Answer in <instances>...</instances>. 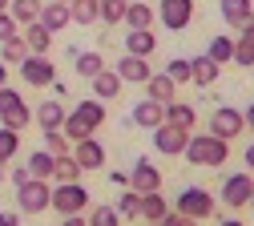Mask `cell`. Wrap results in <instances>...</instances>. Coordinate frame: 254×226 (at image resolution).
Returning a JSON list of instances; mask_svg holds the SVG:
<instances>
[{
  "label": "cell",
  "instance_id": "obj_22",
  "mask_svg": "<svg viewBox=\"0 0 254 226\" xmlns=\"http://www.w3.org/2000/svg\"><path fill=\"white\" fill-rule=\"evenodd\" d=\"M133 121H137L141 129H157V125L166 121V105H157V101H149V97H145V101L133 105Z\"/></svg>",
  "mask_w": 254,
  "mask_h": 226
},
{
  "label": "cell",
  "instance_id": "obj_20",
  "mask_svg": "<svg viewBox=\"0 0 254 226\" xmlns=\"http://www.w3.org/2000/svg\"><path fill=\"white\" fill-rule=\"evenodd\" d=\"M20 41L28 45V53H49V49H53V32H49L41 20H33V24L20 28Z\"/></svg>",
  "mask_w": 254,
  "mask_h": 226
},
{
  "label": "cell",
  "instance_id": "obj_1",
  "mask_svg": "<svg viewBox=\"0 0 254 226\" xmlns=\"http://www.w3.org/2000/svg\"><path fill=\"white\" fill-rule=\"evenodd\" d=\"M182 157L190 161V166H206V170H218L230 161V142H222L214 134H190Z\"/></svg>",
  "mask_w": 254,
  "mask_h": 226
},
{
  "label": "cell",
  "instance_id": "obj_50",
  "mask_svg": "<svg viewBox=\"0 0 254 226\" xmlns=\"http://www.w3.org/2000/svg\"><path fill=\"white\" fill-rule=\"evenodd\" d=\"M4 85H8V65L0 61V89H4Z\"/></svg>",
  "mask_w": 254,
  "mask_h": 226
},
{
  "label": "cell",
  "instance_id": "obj_30",
  "mask_svg": "<svg viewBox=\"0 0 254 226\" xmlns=\"http://www.w3.org/2000/svg\"><path fill=\"white\" fill-rule=\"evenodd\" d=\"M33 117H37V125L49 134V129H61V121H65V105H61V101H41V109H37Z\"/></svg>",
  "mask_w": 254,
  "mask_h": 226
},
{
  "label": "cell",
  "instance_id": "obj_40",
  "mask_svg": "<svg viewBox=\"0 0 254 226\" xmlns=\"http://www.w3.org/2000/svg\"><path fill=\"white\" fill-rule=\"evenodd\" d=\"M166 77H170L174 85H190V57H174V61L166 65Z\"/></svg>",
  "mask_w": 254,
  "mask_h": 226
},
{
  "label": "cell",
  "instance_id": "obj_55",
  "mask_svg": "<svg viewBox=\"0 0 254 226\" xmlns=\"http://www.w3.org/2000/svg\"><path fill=\"white\" fill-rule=\"evenodd\" d=\"M0 182H4V166H0Z\"/></svg>",
  "mask_w": 254,
  "mask_h": 226
},
{
  "label": "cell",
  "instance_id": "obj_3",
  "mask_svg": "<svg viewBox=\"0 0 254 226\" xmlns=\"http://www.w3.org/2000/svg\"><path fill=\"white\" fill-rule=\"evenodd\" d=\"M89 206V190L81 182H57L53 186V198H49V210H57L61 218L65 214H81Z\"/></svg>",
  "mask_w": 254,
  "mask_h": 226
},
{
  "label": "cell",
  "instance_id": "obj_16",
  "mask_svg": "<svg viewBox=\"0 0 254 226\" xmlns=\"http://www.w3.org/2000/svg\"><path fill=\"white\" fill-rule=\"evenodd\" d=\"M238 69H250L254 65V20H246L238 28V41H234V57H230Z\"/></svg>",
  "mask_w": 254,
  "mask_h": 226
},
{
  "label": "cell",
  "instance_id": "obj_11",
  "mask_svg": "<svg viewBox=\"0 0 254 226\" xmlns=\"http://www.w3.org/2000/svg\"><path fill=\"white\" fill-rule=\"evenodd\" d=\"M153 134V150L157 153H166V157H182V150H186V142H190V134L186 129H174V125H157V129H149Z\"/></svg>",
  "mask_w": 254,
  "mask_h": 226
},
{
  "label": "cell",
  "instance_id": "obj_24",
  "mask_svg": "<svg viewBox=\"0 0 254 226\" xmlns=\"http://www.w3.org/2000/svg\"><path fill=\"white\" fill-rule=\"evenodd\" d=\"M166 214H170V202L162 198V190L141 194V218H137V222H162Z\"/></svg>",
  "mask_w": 254,
  "mask_h": 226
},
{
  "label": "cell",
  "instance_id": "obj_36",
  "mask_svg": "<svg viewBox=\"0 0 254 226\" xmlns=\"http://www.w3.org/2000/svg\"><path fill=\"white\" fill-rule=\"evenodd\" d=\"M85 226H121V218H117L113 206H93L85 214Z\"/></svg>",
  "mask_w": 254,
  "mask_h": 226
},
{
  "label": "cell",
  "instance_id": "obj_52",
  "mask_svg": "<svg viewBox=\"0 0 254 226\" xmlns=\"http://www.w3.org/2000/svg\"><path fill=\"white\" fill-rule=\"evenodd\" d=\"M0 12H8V0H0Z\"/></svg>",
  "mask_w": 254,
  "mask_h": 226
},
{
  "label": "cell",
  "instance_id": "obj_51",
  "mask_svg": "<svg viewBox=\"0 0 254 226\" xmlns=\"http://www.w3.org/2000/svg\"><path fill=\"white\" fill-rule=\"evenodd\" d=\"M222 226H242V222H238V218H226V222H222Z\"/></svg>",
  "mask_w": 254,
  "mask_h": 226
},
{
  "label": "cell",
  "instance_id": "obj_26",
  "mask_svg": "<svg viewBox=\"0 0 254 226\" xmlns=\"http://www.w3.org/2000/svg\"><path fill=\"white\" fill-rule=\"evenodd\" d=\"M69 16H73V24H97L101 20V0H73L69 4Z\"/></svg>",
  "mask_w": 254,
  "mask_h": 226
},
{
  "label": "cell",
  "instance_id": "obj_56",
  "mask_svg": "<svg viewBox=\"0 0 254 226\" xmlns=\"http://www.w3.org/2000/svg\"><path fill=\"white\" fill-rule=\"evenodd\" d=\"M145 226H162V222H145Z\"/></svg>",
  "mask_w": 254,
  "mask_h": 226
},
{
  "label": "cell",
  "instance_id": "obj_15",
  "mask_svg": "<svg viewBox=\"0 0 254 226\" xmlns=\"http://www.w3.org/2000/svg\"><path fill=\"white\" fill-rule=\"evenodd\" d=\"M49 32H53V37H57V32H65L69 24H73V16H69V4H57V0H49V4H41V16H37Z\"/></svg>",
  "mask_w": 254,
  "mask_h": 226
},
{
  "label": "cell",
  "instance_id": "obj_27",
  "mask_svg": "<svg viewBox=\"0 0 254 226\" xmlns=\"http://www.w3.org/2000/svg\"><path fill=\"white\" fill-rule=\"evenodd\" d=\"M153 8L149 4H133V0H125V16H121V24H129V28H153Z\"/></svg>",
  "mask_w": 254,
  "mask_h": 226
},
{
  "label": "cell",
  "instance_id": "obj_5",
  "mask_svg": "<svg viewBox=\"0 0 254 226\" xmlns=\"http://www.w3.org/2000/svg\"><path fill=\"white\" fill-rule=\"evenodd\" d=\"M250 194H254V174L242 170V174H226L218 186V202H226L230 210H242L250 202Z\"/></svg>",
  "mask_w": 254,
  "mask_h": 226
},
{
  "label": "cell",
  "instance_id": "obj_13",
  "mask_svg": "<svg viewBox=\"0 0 254 226\" xmlns=\"http://www.w3.org/2000/svg\"><path fill=\"white\" fill-rule=\"evenodd\" d=\"M73 161L81 170H101L105 166V146L97 142V138H81V142H73Z\"/></svg>",
  "mask_w": 254,
  "mask_h": 226
},
{
  "label": "cell",
  "instance_id": "obj_19",
  "mask_svg": "<svg viewBox=\"0 0 254 226\" xmlns=\"http://www.w3.org/2000/svg\"><path fill=\"white\" fill-rule=\"evenodd\" d=\"M153 49H157L153 28H129V37H125V53L129 57H153Z\"/></svg>",
  "mask_w": 254,
  "mask_h": 226
},
{
  "label": "cell",
  "instance_id": "obj_28",
  "mask_svg": "<svg viewBox=\"0 0 254 226\" xmlns=\"http://www.w3.org/2000/svg\"><path fill=\"white\" fill-rule=\"evenodd\" d=\"M41 4H45V0H8V16L24 28V24H33L41 16Z\"/></svg>",
  "mask_w": 254,
  "mask_h": 226
},
{
  "label": "cell",
  "instance_id": "obj_43",
  "mask_svg": "<svg viewBox=\"0 0 254 226\" xmlns=\"http://www.w3.org/2000/svg\"><path fill=\"white\" fill-rule=\"evenodd\" d=\"M162 226H202L198 218H186V214H178V210H170L166 218H162Z\"/></svg>",
  "mask_w": 254,
  "mask_h": 226
},
{
  "label": "cell",
  "instance_id": "obj_42",
  "mask_svg": "<svg viewBox=\"0 0 254 226\" xmlns=\"http://www.w3.org/2000/svg\"><path fill=\"white\" fill-rule=\"evenodd\" d=\"M12 37H20V24H16L8 12H0V45H4V41H12Z\"/></svg>",
  "mask_w": 254,
  "mask_h": 226
},
{
  "label": "cell",
  "instance_id": "obj_18",
  "mask_svg": "<svg viewBox=\"0 0 254 226\" xmlns=\"http://www.w3.org/2000/svg\"><path fill=\"white\" fill-rule=\"evenodd\" d=\"M218 73H222V65H214L206 53H202V57H190V81H194L198 89L214 85V81H218Z\"/></svg>",
  "mask_w": 254,
  "mask_h": 226
},
{
  "label": "cell",
  "instance_id": "obj_49",
  "mask_svg": "<svg viewBox=\"0 0 254 226\" xmlns=\"http://www.w3.org/2000/svg\"><path fill=\"white\" fill-rule=\"evenodd\" d=\"M242 117H246V129H250V134H254V101H250V109H246Z\"/></svg>",
  "mask_w": 254,
  "mask_h": 226
},
{
  "label": "cell",
  "instance_id": "obj_37",
  "mask_svg": "<svg viewBox=\"0 0 254 226\" xmlns=\"http://www.w3.org/2000/svg\"><path fill=\"white\" fill-rule=\"evenodd\" d=\"M24 57H28V45H24L20 37H12V41L0 45V61H4V65H20Z\"/></svg>",
  "mask_w": 254,
  "mask_h": 226
},
{
  "label": "cell",
  "instance_id": "obj_32",
  "mask_svg": "<svg viewBox=\"0 0 254 226\" xmlns=\"http://www.w3.org/2000/svg\"><path fill=\"white\" fill-rule=\"evenodd\" d=\"M117 218H125V222H137L141 218V194H133V190H125L121 198H117Z\"/></svg>",
  "mask_w": 254,
  "mask_h": 226
},
{
  "label": "cell",
  "instance_id": "obj_39",
  "mask_svg": "<svg viewBox=\"0 0 254 226\" xmlns=\"http://www.w3.org/2000/svg\"><path fill=\"white\" fill-rule=\"evenodd\" d=\"M45 150H49L53 157H65V153L73 150V142H69L65 134H61V129H49V134H45Z\"/></svg>",
  "mask_w": 254,
  "mask_h": 226
},
{
  "label": "cell",
  "instance_id": "obj_4",
  "mask_svg": "<svg viewBox=\"0 0 254 226\" xmlns=\"http://www.w3.org/2000/svg\"><path fill=\"white\" fill-rule=\"evenodd\" d=\"M28 121H33V109H28V101L16 93V89H0V125H8V129H28Z\"/></svg>",
  "mask_w": 254,
  "mask_h": 226
},
{
  "label": "cell",
  "instance_id": "obj_48",
  "mask_svg": "<svg viewBox=\"0 0 254 226\" xmlns=\"http://www.w3.org/2000/svg\"><path fill=\"white\" fill-rule=\"evenodd\" d=\"M109 182H113V186H125V182H129V178H125L121 170H109Z\"/></svg>",
  "mask_w": 254,
  "mask_h": 226
},
{
  "label": "cell",
  "instance_id": "obj_35",
  "mask_svg": "<svg viewBox=\"0 0 254 226\" xmlns=\"http://www.w3.org/2000/svg\"><path fill=\"white\" fill-rule=\"evenodd\" d=\"M53 161H57V157H53L49 150H37L33 157H28V174L41 178V182H49V178H53Z\"/></svg>",
  "mask_w": 254,
  "mask_h": 226
},
{
  "label": "cell",
  "instance_id": "obj_47",
  "mask_svg": "<svg viewBox=\"0 0 254 226\" xmlns=\"http://www.w3.org/2000/svg\"><path fill=\"white\" fill-rule=\"evenodd\" d=\"M0 226H20V218H16L12 210H4V214H0Z\"/></svg>",
  "mask_w": 254,
  "mask_h": 226
},
{
  "label": "cell",
  "instance_id": "obj_25",
  "mask_svg": "<svg viewBox=\"0 0 254 226\" xmlns=\"http://www.w3.org/2000/svg\"><path fill=\"white\" fill-rule=\"evenodd\" d=\"M117 93H121V77L113 69H101L97 77H93V97H97V101H113Z\"/></svg>",
  "mask_w": 254,
  "mask_h": 226
},
{
  "label": "cell",
  "instance_id": "obj_2",
  "mask_svg": "<svg viewBox=\"0 0 254 226\" xmlns=\"http://www.w3.org/2000/svg\"><path fill=\"white\" fill-rule=\"evenodd\" d=\"M170 210H178V214H186V218L206 222V218L214 214V194H210L206 186H186L178 198H174V206H170Z\"/></svg>",
  "mask_w": 254,
  "mask_h": 226
},
{
  "label": "cell",
  "instance_id": "obj_46",
  "mask_svg": "<svg viewBox=\"0 0 254 226\" xmlns=\"http://www.w3.org/2000/svg\"><path fill=\"white\" fill-rule=\"evenodd\" d=\"M242 161H246V170H250V174H254V142H250V146H246V150H242Z\"/></svg>",
  "mask_w": 254,
  "mask_h": 226
},
{
  "label": "cell",
  "instance_id": "obj_53",
  "mask_svg": "<svg viewBox=\"0 0 254 226\" xmlns=\"http://www.w3.org/2000/svg\"><path fill=\"white\" fill-rule=\"evenodd\" d=\"M246 206H250V210H254V194H250V202H246Z\"/></svg>",
  "mask_w": 254,
  "mask_h": 226
},
{
  "label": "cell",
  "instance_id": "obj_9",
  "mask_svg": "<svg viewBox=\"0 0 254 226\" xmlns=\"http://www.w3.org/2000/svg\"><path fill=\"white\" fill-rule=\"evenodd\" d=\"M153 16L170 32H182V28H190V20H194V0H162Z\"/></svg>",
  "mask_w": 254,
  "mask_h": 226
},
{
  "label": "cell",
  "instance_id": "obj_23",
  "mask_svg": "<svg viewBox=\"0 0 254 226\" xmlns=\"http://www.w3.org/2000/svg\"><path fill=\"white\" fill-rule=\"evenodd\" d=\"M73 117H77V121H85L93 134H97V129L105 125V101H97V97H93V101H77Z\"/></svg>",
  "mask_w": 254,
  "mask_h": 226
},
{
  "label": "cell",
  "instance_id": "obj_31",
  "mask_svg": "<svg viewBox=\"0 0 254 226\" xmlns=\"http://www.w3.org/2000/svg\"><path fill=\"white\" fill-rule=\"evenodd\" d=\"M206 57H210L214 65H230V57H234V37H210Z\"/></svg>",
  "mask_w": 254,
  "mask_h": 226
},
{
  "label": "cell",
  "instance_id": "obj_21",
  "mask_svg": "<svg viewBox=\"0 0 254 226\" xmlns=\"http://www.w3.org/2000/svg\"><path fill=\"white\" fill-rule=\"evenodd\" d=\"M222 20L230 28H242L246 20H254V0H222Z\"/></svg>",
  "mask_w": 254,
  "mask_h": 226
},
{
  "label": "cell",
  "instance_id": "obj_7",
  "mask_svg": "<svg viewBox=\"0 0 254 226\" xmlns=\"http://www.w3.org/2000/svg\"><path fill=\"white\" fill-rule=\"evenodd\" d=\"M16 69H20V77H24L28 85H37V89H49V85L57 81V65L49 61V53H28Z\"/></svg>",
  "mask_w": 254,
  "mask_h": 226
},
{
  "label": "cell",
  "instance_id": "obj_10",
  "mask_svg": "<svg viewBox=\"0 0 254 226\" xmlns=\"http://www.w3.org/2000/svg\"><path fill=\"white\" fill-rule=\"evenodd\" d=\"M125 178H129L125 186H129L133 194H153V190H162V170H157L149 157H137V161H133V170L125 174Z\"/></svg>",
  "mask_w": 254,
  "mask_h": 226
},
{
  "label": "cell",
  "instance_id": "obj_33",
  "mask_svg": "<svg viewBox=\"0 0 254 226\" xmlns=\"http://www.w3.org/2000/svg\"><path fill=\"white\" fill-rule=\"evenodd\" d=\"M16 150H20V129L0 125V166H8V161L16 157Z\"/></svg>",
  "mask_w": 254,
  "mask_h": 226
},
{
  "label": "cell",
  "instance_id": "obj_41",
  "mask_svg": "<svg viewBox=\"0 0 254 226\" xmlns=\"http://www.w3.org/2000/svg\"><path fill=\"white\" fill-rule=\"evenodd\" d=\"M121 16H125V4L121 0H101V20L113 28V24H121Z\"/></svg>",
  "mask_w": 254,
  "mask_h": 226
},
{
  "label": "cell",
  "instance_id": "obj_29",
  "mask_svg": "<svg viewBox=\"0 0 254 226\" xmlns=\"http://www.w3.org/2000/svg\"><path fill=\"white\" fill-rule=\"evenodd\" d=\"M73 61H77V77H85V81H93V77L105 69V57H101V53H93V49L73 53Z\"/></svg>",
  "mask_w": 254,
  "mask_h": 226
},
{
  "label": "cell",
  "instance_id": "obj_12",
  "mask_svg": "<svg viewBox=\"0 0 254 226\" xmlns=\"http://www.w3.org/2000/svg\"><path fill=\"white\" fill-rule=\"evenodd\" d=\"M113 73L121 77V85H145L153 77V65H149V57H129V53H125Z\"/></svg>",
  "mask_w": 254,
  "mask_h": 226
},
{
  "label": "cell",
  "instance_id": "obj_38",
  "mask_svg": "<svg viewBox=\"0 0 254 226\" xmlns=\"http://www.w3.org/2000/svg\"><path fill=\"white\" fill-rule=\"evenodd\" d=\"M61 134H65L69 142H81V138H93V129L85 121H77L73 113H65V121H61Z\"/></svg>",
  "mask_w": 254,
  "mask_h": 226
},
{
  "label": "cell",
  "instance_id": "obj_8",
  "mask_svg": "<svg viewBox=\"0 0 254 226\" xmlns=\"http://www.w3.org/2000/svg\"><path fill=\"white\" fill-rule=\"evenodd\" d=\"M210 134L222 138V142H234L238 134H246V117H242V109H234V105H218V109L210 113Z\"/></svg>",
  "mask_w": 254,
  "mask_h": 226
},
{
  "label": "cell",
  "instance_id": "obj_6",
  "mask_svg": "<svg viewBox=\"0 0 254 226\" xmlns=\"http://www.w3.org/2000/svg\"><path fill=\"white\" fill-rule=\"evenodd\" d=\"M49 198H53V182L28 178L24 186H16V206H20V214H45V210H49Z\"/></svg>",
  "mask_w": 254,
  "mask_h": 226
},
{
  "label": "cell",
  "instance_id": "obj_44",
  "mask_svg": "<svg viewBox=\"0 0 254 226\" xmlns=\"http://www.w3.org/2000/svg\"><path fill=\"white\" fill-rule=\"evenodd\" d=\"M28 178H33V174H28V166H12V186H24Z\"/></svg>",
  "mask_w": 254,
  "mask_h": 226
},
{
  "label": "cell",
  "instance_id": "obj_14",
  "mask_svg": "<svg viewBox=\"0 0 254 226\" xmlns=\"http://www.w3.org/2000/svg\"><path fill=\"white\" fill-rule=\"evenodd\" d=\"M166 125L194 134V129H198V109L190 105V101H170V105H166Z\"/></svg>",
  "mask_w": 254,
  "mask_h": 226
},
{
  "label": "cell",
  "instance_id": "obj_45",
  "mask_svg": "<svg viewBox=\"0 0 254 226\" xmlns=\"http://www.w3.org/2000/svg\"><path fill=\"white\" fill-rule=\"evenodd\" d=\"M61 226H85V214H65V218H61Z\"/></svg>",
  "mask_w": 254,
  "mask_h": 226
},
{
  "label": "cell",
  "instance_id": "obj_57",
  "mask_svg": "<svg viewBox=\"0 0 254 226\" xmlns=\"http://www.w3.org/2000/svg\"><path fill=\"white\" fill-rule=\"evenodd\" d=\"M250 73H254V65H250Z\"/></svg>",
  "mask_w": 254,
  "mask_h": 226
},
{
  "label": "cell",
  "instance_id": "obj_54",
  "mask_svg": "<svg viewBox=\"0 0 254 226\" xmlns=\"http://www.w3.org/2000/svg\"><path fill=\"white\" fill-rule=\"evenodd\" d=\"M57 4H73V0H57Z\"/></svg>",
  "mask_w": 254,
  "mask_h": 226
},
{
  "label": "cell",
  "instance_id": "obj_17",
  "mask_svg": "<svg viewBox=\"0 0 254 226\" xmlns=\"http://www.w3.org/2000/svg\"><path fill=\"white\" fill-rule=\"evenodd\" d=\"M145 97L157 101V105H170V101H178V85H174L166 73H153V77L145 81Z\"/></svg>",
  "mask_w": 254,
  "mask_h": 226
},
{
  "label": "cell",
  "instance_id": "obj_58",
  "mask_svg": "<svg viewBox=\"0 0 254 226\" xmlns=\"http://www.w3.org/2000/svg\"><path fill=\"white\" fill-rule=\"evenodd\" d=\"M121 4H125V0H121Z\"/></svg>",
  "mask_w": 254,
  "mask_h": 226
},
{
  "label": "cell",
  "instance_id": "obj_34",
  "mask_svg": "<svg viewBox=\"0 0 254 226\" xmlns=\"http://www.w3.org/2000/svg\"><path fill=\"white\" fill-rule=\"evenodd\" d=\"M81 174H85V170L73 161V153H65V157H57V161H53V182H77Z\"/></svg>",
  "mask_w": 254,
  "mask_h": 226
}]
</instances>
